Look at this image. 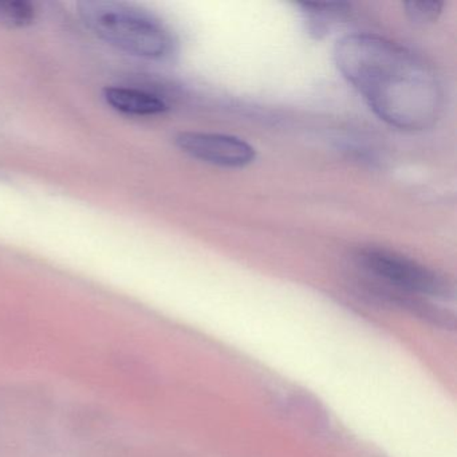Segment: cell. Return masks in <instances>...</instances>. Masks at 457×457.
<instances>
[{
	"mask_svg": "<svg viewBox=\"0 0 457 457\" xmlns=\"http://www.w3.org/2000/svg\"><path fill=\"white\" fill-rule=\"evenodd\" d=\"M403 12L414 25L435 23L443 12L444 4L437 0H411L403 4Z\"/></svg>",
	"mask_w": 457,
	"mask_h": 457,
	"instance_id": "cell-8",
	"label": "cell"
},
{
	"mask_svg": "<svg viewBox=\"0 0 457 457\" xmlns=\"http://www.w3.org/2000/svg\"><path fill=\"white\" fill-rule=\"evenodd\" d=\"M307 33L314 39L326 38L331 29L339 21L345 20L350 14L352 4L344 2L331 4H299Z\"/></svg>",
	"mask_w": 457,
	"mask_h": 457,
	"instance_id": "cell-6",
	"label": "cell"
},
{
	"mask_svg": "<svg viewBox=\"0 0 457 457\" xmlns=\"http://www.w3.org/2000/svg\"><path fill=\"white\" fill-rule=\"evenodd\" d=\"M357 263L366 274L395 290L393 296L403 301V306L413 310L421 317L430 318L436 323L448 322L446 315L433 309L425 299H446L451 288L443 277L422 266L419 262L384 247L361 248L357 253Z\"/></svg>",
	"mask_w": 457,
	"mask_h": 457,
	"instance_id": "cell-3",
	"label": "cell"
},
{
	"mask_svg": "<svg viewBox=\"0 0 457 457\" xmlns=\"http://www.w3.org/2000/svg\"><path fill=\"white\" fill-rule=\"evenodd\" d=\"M108 105L130 116H159L168 111L167 103L159 96L129 87H108L104 92Z\"/></svg>",
	"mask_w": 457,
	"mask_h": 457,
	"instance_id": "cell-5",
	"label": "cell"
},
{
	"mask_svg": "<svg viewBox=\"0 0 457 457\" xmlns=\"http://www.w3.org/2000/svg\"><path fill=\"white\" fill-rule=\"evenodd\" d=\"M37 18L36 7L29 2H0V23L9 28H26Z\"/></svg>",
	"mask_w": 457,
	"mask_h": 457,
	"instance_id": "cell-7",
	"label": "cell"
},
{
	"mask_svg": "<svg viewBox=\"0 0 457 457\" xmlns=\"http://www.w3.org/2000/svg\"><path fill=\"white\" fill-rule=\"evenodd\" d=\"M334 62L370 111L390 127L421 132L440 119V79L406 47L377 34H349L337 42Z\"/></svg>",
	"mask_w": 457,
	"mask_h": 457,
	"instance_id": "cell-1",
	"label": "cell"
},
{
	"mask_svg": "<svg viewBox=\"0 0 457 457\" xmlns=\"http://www.w3.org/2000/svg\"><path fill=\"white\" fill-rule=\"evenodd\" d=\"M79 14L87 28L106 44L144 60L164 61L176 52L170 29L154 15L120 2L85 0Z\"/></svg>",
	"mask_w": 457,
	"mask_h": 457,
	"instance_id": "cell-2",
	"label": "cell"
},
{
	"mask_svg": "<svg viewBox=\"0 0 457 457\" xmlns=\"http://www.w3.org/2000/svg\"><path fill=\"white\" fill-rule=\"evenodd\" d=\"M175 145L184 154L215 167L237 170L253 164L256 151L251 144L237 136L224 133L180 132Z\"/></svg>",
	"mask_w": 457,
	"mask_h": 457,
	"instance_id": "cell-4",
	"label": "cell"
}]
</instances>
